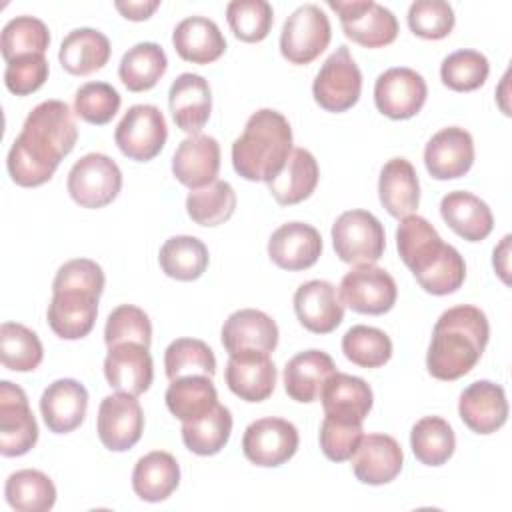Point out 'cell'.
<instances>
[{
    "label": "cell",
    "instance_id": "obj_39",
    "mask_svg": "<svg viewBox=\"0 0 512 512\" xmlns=\"http://www.w3.org/2000/svg\"><path fill=\"white\" fill-rule=\"evenodd\" d=\"M6 502L18 512H46L56 502V486L48 474L24 468L6 478Z\"/></svg>",
    "mask_w": 512,
    "mask_h": 512
},
{
    "label": "cell",
    "instance_id": "obj_14",
    "mask_svg": "<svg viewBox=\"0 0 512 512\" xmlns=\"http://www.w3.org/2000/svg\"><path fill=\"white\" fill-rule=\"evenodd\" d=\"M426 96V80L420 72L406 66L388 68L374 84L376 108L392 120H408L416 116L422 110Z\"/></svg>",
    "mask_w": 512,
    "mask_h": 512
},
{
    "label": "cell",
    "instance_id": "obj_42",
    "mask_svg": "<svg viewBox=\"0 0 512 512\" xmlns=\"http://www.w3.org/2000/svg\"><path fill=\"white\" fill-rule=\"evenodd\" d=\"M236 210V192L224 180H214L204 188L190 190L186 198L188 216L200 226H218L232 218Z\"/></svg>",
    "mask_w": 512,
    "mask_h": 512
},
{
    "label": "cell",
    "instance_id": "obj_53",
    "mask_svg": "<svg viewBox=\"0 0 512 512\" xmlns=\"http://www.w3.org/2000/svg\"><path fill=\"white\" fill-rule=\"evenodd\" d=\"M48 80V60L44 54H28L18 56L6 62L4 84L16 96H28L42 88Z\"/></svg>",
    "mask_w": 512,
    "mask_h": 512
},
{
    "label": "cell",
    "instance_id": "obj_47",
    "mask_svg": "<svg viewBox=\"0 0 512 512\" xmlns=\"http://www.w3.org/2000/svg\"><path fill=\"white\" fill-rule=\"evenodd\" d=\"M490 72L488 58L478 50H456L440 64L442 84L454 92L478 90Z\"/></svg>",
    "mask_w": 512,
    "mask_h": 512
},
{
    "label": "cell",
    "instance_id": "obj_5",
    "mask_svg": "<svg viewBox=\"0 0 512 512\" xmlns=\"http://www.w3.org/2000/svg\"><path fill=\"white\" fill-rule=\"evenodd\" d=\"M332 246L346 264H374L386 248L384 226L368 210H346L332 224Z\"/></svg>",
    "mask_w": 512,
    "mask_h": 512
},
{
    "label": "cell",
    "instance_id": "obj_31",
    "mask_svg": "<svg viewBox=\"0 0 512 512\" xmlns=\"http://www.w3.org/2000/svg\"><path fill=\"white\" fill-rule=\"evenodd\" d=\"M378 196L386 212L394 218L416 212L420 204V182L414 166L406 158H392L382 166Z\"/></svg>",
    "mask_w": 512,
    "mask_h": 512
},
{
    "label": "cell",
    "instance_id": "obj_55",
    "mask_svg": "<svg viewBox=\"0 0 512 512\" xmlns=\"http://www.w3.org/2000/svg\"><path fill=\"white\" fill-rule=\"evenodd\" d=\"M116 10L128 18V20H134V22H140V20H146L152 16V12L160 6V0H128V2H114Z\"/></svg>",
    "mask_w": 512,
    "mask_h": 512
},
{
    "label": "cell",
    "instance_id": "obj_21",
    "mask_svg": "<svg viewBox=\"0 0 512 512\" xmlns=\"http://www.w3.org/2000/svg\"><path fill=\"white\" fill-rule=\"evenodd\" d=\"M462 422L476 434H492L508 420V400L500 384L490 380L472 382L458 400Z\"/></svg>",
    "mask_w": 512,
    "mask_h": 512
},
{
    "label": "cell",
    "instance_id": "obj_1",
    "mask_svg": "<svg viewBox=\"0 0 512 512\" xmlns=\"http://www.w3.org/2000/svg\"><path fill=\"white\" fill-rule=\"evenodd\" d=\"M78 128L70 106L62 100H44L26 116L22 132L6 158L10 178L24 188L42 186L58 164L72 152Z\"/></svg>",
    "mask_w": 512,
    "mask_h": 512
},
{
    "label": "cell",
    "instance_id": "obj_8",
    "mask_svg": "<svg viewBox=\"0 0 512 512\" xmlns=\"http://www.w3.org/2000/svg\"><path fill=\"white\" fill-rule=\"evenodd\" d=\"M168 138L166 118L154 104H134L114 130V142L124 156L136 162L156 158Z\"/></svg>",
    "mask_w": 512,
    "mask_h": 512
},
{
    "label": "cell",
    "instance_id": "obj_9",
    "mask_svg": "<svg viewBox=\"0 0 512 512\" xmlns=\"http://www.w3.org/2000/svg\"><path fill=\"white\" fill-rule=\"evenodd\" d=\"M122 188L118 164L100 152H90L74 162L68 172V194L82 208H104Z\"/></svg>",
    "mask_w": 512,
    "mask_h": 512
},
{
    "label": "cell",
    "instance_id": "obj_18",
    "mask_svg": "<svg viewBox=\"0 0 512 512\" xmlns=\"http://www.w3.org/2000/svg\"><path fill=\"white\" fill-rule=\"evenodd\" d=\"M104 376L110 388L132 396L144 394L154 378V362L146 346L120 342L108 348L104 358Z\"/></svg>",
    "mask_w": 512,
    "mask_h": 512
},
{
    "label": "cell",
    "instance_id": "obj_23",
    "mask_svg": "<svg viewBox=\"0 0 512 512\" xmlns=\"http://www.w3.org/2000/svg\"><path fill=\"white\" fill-rule=\"evenodd\" d=\"M294 310L300 324L314 334L336 330L344 318V304L328 280H310L296 288Z\"/></svg>",
    "mask_w": 512,
    "mask_h": 512
},
{
    "label": "cell",
    "instance_id": "obj_49",
    "mask_svg": "<svg viewBox=\"0 0 512 512\" xmlns=\"http://www.w3.org/2000/svg\"><path fill=\"white\" fill-rule=\"evenodd\" d=\"M120 94L108 82H86L76 90L74 114L88 124H108L120 110Z\"/></svg>",
    "mask_w": 512,
    "mask_h": 512
},
{
    "label": "cell",
    "instance_id": "obj_40",
    "mask_svg": "<svg viewBox=\"0 0 512 512\" xmlns=\"http://www.w3.org/2000/svg\"><path fill=\"white\" fill-rule=\"evenodd\" d=\"M232 414L226 406L216 404L208 414L182 422V442L198 456L218 454L230 440Z\"/></svg>",
    "mask_w": 512,
    "mask_h": 512
},
{
    "label": "cell",
    "instance_id": "obj_51",
    "mask_svg": "<svg viewBox=\"0 0 512 512\" xmlns=\"http://www.w3.org/2000/svg\"><path fill=\"white\" fill-rule=\"evenodd\" d=\"M454 10L444 0H416L408 8L410 30L426 40L446 38L454 28Z\"/></svg>",
    "mask_w": 512,
    "mask_h": 512
},
{
    "label": "cell",
    "instance_id": "obj_29",
    "mask_svg": "<svg viewBox=\"0 0 512 512\" xmlns=\"http://www.w3.org/2000/svg\"><path fill=\"white\" fill-rule=\"evenodd\" d=\"M176 54L192 64H210L226 50V40L218 24L206 16H188L172 32Z\"/></svg>",
    "mask_w": 512,
    "mask_h": 512
},
{
    "label": "cell",
    "instance_id": "obj_52",
    "mask_svg": "<svg viewBox=\"0 0 512 512\" xmlns=\"http://www.w3.org/2000/svg\"><path fill=\"white\" fill-rule=\"evenodd\" d=\"M106 278L100 264H96L90 258H74L64 262L52 282V292H68V290H80L88 292L100 298L104 290Z\"/></svg>",
    "mask_w": 512,
    "mask_h": 512
},
{
    "label": "cell",
    "instance_id": "obj_36",
    "mask_svg": "<svg viewBox=\"0 0 512 512\" xmlns=\"http://www.w3.org/2000/svg\"><path fill=\"white\" fill-rule=\"evenodd\" d=\"M164 400L172 416L190 422L208 414L218 404V392L210 376L192 374L170 380Z\"/></svg>",
    "mask_w": 512,
    "mask_h": 512
},
{
    "label": "cell",
    "instance_id": "obj_25",
    "mask_svg": "<svg viewBox=\"0 0 512 512\" xmlns=\"http://www.w3.org/2000/svg\"><path fill=\"white\" fill-rule=\"evenodd\" d=\"M220 170V144L206 134L184 138L172 156V174L190 190L212 184Z\"/></svg>",
    "mask_w": 512,
    "mask_h": 512
},
{
    "label": "cell",
    "instance_id": "obj_34",
    "mask_svg": "<svg viewBox=\"0 0 512 512\" xmlns=\"http://www.w3.org/2000/svg\"><path fill=\"white\" fill-rule=\"evenodd\" d=\"M110 50V40L100 30L76 28L64 36L58 60L68 74L86 76L104 68L110 58Z\"/></svg>",
    "mask_w": 512,
    "mask_h": 512
},
{
    "label": "cell",
    "instance_id": "obj_10",
    "mask_svg": "<svg viewBox=\"0 0 512 512\" xmlns=\"http://www.w3.org/2000/svg\"><path fill=\"white\" fill-rule=\"evenodd\" d=\"M362 92V72L354 62L348 46H338L320 66L312 94L320 108L328 112H344L352 108Z\"/></svg>",
    "mask_w": 512,
    "mask_h": 512
},
{
    "label": "cell",
    "instance_id": "obj_27",
    "mask_svg": "<svg viewBox=\"0 0 512 512\" xmlns=\"http://www.w3.org/2000/svg\"><path fill=\"white\" fill-rule=\"evenodd\" d=\"M278 344V326L262 310L242 308L232 312L222 326V346L228 354L242 350L272 352Z\"/></svg>",
    "mask_w": 512,
    "mask_h": 512
},
{
    "label": "cell",
    "instance_id": "obj_15",
    "mask_svg": "<svg viewBox=\"0 0 512 512\" xmlns=\"http://www.w3.org/2000/svg\"><path fill=\"white\" fill-rule=\"evenodd\" d=\"M98 438L112 452L130 450L144 432V412L136 396L116 392L106 396L98 408Z\"/></svg>",
    "mask_w": 512,
    "mask_h": 512
},
{
    "label": "cell",
    "instance_id": "obj_16",
    "mask_svg": "<svg viewBox=\"0 0 512 512\" xmlns=\"http://www.w3.org/2000/svg\"><path fill=\"white\" fill-rule=\"evenodd\" d=\"M226 384L240 400L262 402L276 388V366L268 352L242 350L230 354L226 364Z\"/></svg>",
    "mask_w": 512,
    "mask_h": 512
},
{
    "label": "cell",
    "instance_id": "obj_4",
    "mask_svg": "<svg viewBox=\"0 0 512 512\" xmlns=\"http://www.w3.org/2000/svg\"><path fill=\"white\" fill-rule=\"evenodd\" d=\"M292 152V128L284 114L272 108L256 110L232 144V166L250 182H270Z\"/></svg>",
    "mask_w": 512,
    "mask_h": 512
},
{
    "label": "cell",
    "instance_id": "obj_13",
    "mask_svg": "<svg viewBox=\"0 0 512 512\" xmlns=\"http://www.w3.org/2000/svg\"><path fill=\"white\" fill-rule=\"evenodd\" d=\"M38 442V424L28 406L26 392L8 382H0V454L22 456Z\"/></svg>",
    "mask_w": 512,
    "mask_h": 512
},
{
    "label": "cell",
    "instance_id": "obj_50",
    "mask_svg": "<svg viewBox=\"0 0 512 512\" xmlns=\"http://www.w3.org/2000/svg\"><path fill=\"white\" fill-rule=\"evenodd\" d=\"M104 342L108 348L120 342H136L150 348L152 324L148 314L134 304H120L108 314L104 326Z\"/></svg>",
    "mask_w": 512,
    "mask_h": 512
},
{
    "label": "cell",
    "instance_id": "obj_38",
    "mask_svg": "<svg viewBox=\"0 0 512 512\" xmlns=\"http://www.w3.org/2000/svg\"><path fill=\"white\" fill-rule=\"evenodd\" d=\"M158 262L166 276L182 282H192L206 272L210 254L200 238L184 234L172 236L162 244Z\"/></svg>",
    "mask_w": 512,
    "mask_h": 512
},
{
    "label": "cell",
    "instance_id": "obj_11",
    "mask_svg": "<svg viewBox=\"0 0 512 512\" xmlns=\"http://www.w3.org/2000/svg\"><path fill=\"white\" fill-rule=\"evenodd\" d=\"M338 296L340 302L350 310L378 316L392 310L398 296V286L384 268L362 264L344 274L338 286Z\"/></svg>",
    "mask_w": 512,
    "mask_h": 512
},
{
    "label": "cell",
    "instance_id": "obj_46",
    "mask_svg": "<svg viewBox=\"0 0 512 512\" xmlns=\"http://www.w3.org/2000/svg\"><path fill=\"white\" fill-rule=\"evenodd\" d=\"M50 46V30L48 26L34 16H16L6 22L2 28V56L6 62L28 56V54H44Z\"/></svg>",
    "mask_w": 512,
    "mask_h": 512
},
{
    "label": "cell",
    "instance_id": "obj_41",
    "mask_svg": "<svg viewBox=\"0 0 512 512\" xmlns=\"http://www.w3.org/2000/svg\"><path fill=\"white\" fill-rule=\"evenodd\" d=\"M410 446L418 462L426 466H442L454 454L456 436L444 418L424 416L412 426Z\"/></svg>",
    "mask_w": 512,
    "mask_h": 512
},
{
    "label": "cell",
    "instance_id": "obj_19",
    "mask_svg": "<svg viewBox=\"0 0 512 512\" xmlns=\"http://www.w3.org/2000/svg\"><path fill=\"white\" fill-rule=\"evenodd\" d=\"M322 254L320 232L306 222H286L268 240V256L282 270H306Z\"/></svg>",
    "mask_w": 512,
    "mask_h": 512
},
{
    "label": "cell",
    "instance_id": "obj_45",
    "mask_svg": "<svg viewBox=\"0 0 512 512\" xmlns=\"http://www.w3.org/2000/svg\"><path fill=\"white\" fill-rule=\"evenodd\" d=\"M342 352L360 368H380L392 358V340L380 328L356 324L344 334Z\"/></svg>",
    "mask_w": 512,
    "mask_h": 512
},
{
    "label": "cell",
    "instance_id": "obj_2",
    "mask_svg": "<svg viewBox=\"0 0 512 512\" xmlns=\"http://www.w3.org/2000/svg\"><path fill=\"white\" fill-rule=\"evenodd\" d=\"M396 248L402 262L428 294L446 296L464 284V258L454 246L442 242L426 218L418 214L404 216L396 230Z\"/></svg>",
    "mask_w": 512,
    "mask_h": 512
},
{
    "label": "cell",
    "instance_id": "obj_43",
    "mask_svg": "<svg viewBox=\"0 0 512 512\" xmlns=\"http://www.w3.org/2000/svg\"><path fill=\"white\" fill-rule=\"evenodd\" d=\"M0 358L12 372H32L44 358V348L36 332L18 322L0 326Z\"/></svg>",
    "mask_w": 512,
    "mask_h": 512
},
{
    "label": "cell",
    "instance_id": "obj_7",
    "mask_svg": "<svg viewBox=\"0 0 512 512\" xmlns=\"http://www.w3.org/2000/svg\"><path fill=\"white\" fill-rule=\"evenodd\" d=\"M340 16L344 34L366 48H382L396 40L398 20L392 10L374 0H328Z\"/></svg>",
    "mask_w": 512,
    "mask_h": 512
},
{
    "label": "cell",
    "instance_id": "obj_12",
    "mask_svg": "<svg viewBox=\"0 0 512 512\" xmlns=\"http://www.w3.org/2000/svg\"><path fill=\"white\" fill-rule=\"evenodd\" d=\"M298 430L284 418H260L246 426L242 436L244 456L262 468L288 462L298 450Z\"/></svg>",
    "mask_w": 512,
    "mask_h": 512
},
{
    "label": "cell",
    "instance_id": "obj_54",
    "mask_svg": "<svg viewBox=\"0 0 512 512\" xmlns=\"http://www.w3.org/2000/svg\"><path fill=\"white\" fill-rule=\"evenodd\" d=\"M362 436V424H346L326 416L320 426V448L328 460L346 462L356 452Z\"/></svg>",
    "mask_w": 512,
    "mask_h": 512
},
{
    "label": "cell",
    "instance_id": "obj_3",
    "mask_svg": "<svg viewBox=\"0 0 512 512\" xmlns=\"http://www.w3.org/2000/svg\"><path fill=\"white\" fill-rule=\"evenodd\" d=\"M490 336L486 314L472 306H452L434 324L426 368L438 380H458L480 360Z\"/></svg>",
    "mask_w": 512,
    "mask_h": 512
},
{
    "label": "cell",
    "instance_id": "obj_28",
    "mask_svg": "<svg viewBox=\"0 0 512 512\" xmlns=\"http://www.w3.org/2000/svg\"><path fill=\"white\" fill-rule=\"evenodd\" d=\"M48 326L64 340H78L90 334L98 316V296L68 290L54 292L48 304Z\"/></svg>",
    "mask_w": 512,
    "mask_h": 512
},
{
    "label": "cell",
    "instance_id": "obj_37",
    "mask_svg": "<svg viewBox=\"0 0 512 512\" xmlns=\"http://www.w3.org/2000/svg\"><path fill=\"white\" fill-rule=\"evenodd\" d=\"M166 68L168 58L160 44L138 42L122 56L118 76L130 92H144L158 84Z\"/></svg>",
    "mask_w": 512,
    "mask_h": 512
},
{
    "label": "cell",
    "instance_id": "obj_48",
    "mask_svg": "<svg viewBox=\"0 0 512 512\" xmlns=\"http://www.w3.org/2000/svg\"><path fill=\"white\" fill-rule=\"evenodd\" d=\"M226 20L242 42H262L272 28L274 10L266 0H232L226 6Z\"/></svg>",
    "mask_w": 512,
    "mask_h": 512
},
{
    "label": "cell",
    "instance_id": "obj_22",
    "mask_svg": "<svg viewBox=\"0 0 512 512\" xmlns=\"http://www.w3.org/2000/svg\"><path fill=\"white\" fill-rule=\"evenodd\" d=\"M350 460L354 476L362 484L382 486L400 474L404 452L400 444L388 434H366L362 436Z\"/></svg>",
    "mask_w": 512,
    "mask_h": 512
},
{
    "label": "cell",
    "instance_id": "obj_56",
    "mask_svg": "<svg viewBox=\"0 0 512 512\" xmlns=\"http://www.w3.org/2000/svg\"><path fill=\"white\" fill-rule=\"evenodd\" d=\"M510 234H506L502 238V242L494 248V258H492V264L498 272V276L502 278V282L508 284V256H510Z\"/></svg>",
    "mask_w": 512,
    "mask_h": 512
},
{
    "label": "cell",
    "instance_id": "obj_35",
    "mask_svg": "<svg viewBox=\"0 0 512 512\" xmlns=\"http://www.w3.org/2000/svg\"><path fill=\"white\" fill-rule=\"evenodd\" d=\"M180 484V466L176 458L164 450L142 456L132 472V488L144 502L166 500Z\"/></svg>",
    "mask_w": 512,
    "mask_h": 512
},
{
    "label": "cell",
    "instance_id": "obj_33",
    "mask_svg": "<svg viewBox=\"0 0 512 512\" xmlns=\"http://www.w3.org/2000/svg\"><path fill=\"white\" fill-rule=\"evenodd\" d=\"M318 162L306 148H292L280 174L268 182V192L280 206H292L312 196L318 184Z\"/></svg>",
    "mask_w": 512,
    "mask_h": 512
},
{
    "label": "cell",
    "instance_id": "obj_32",
    "mask_svg": "<svg viewBox=\"0 0 512 512\" xmlns=\"http://www.w3.org/2000/svg\"><path fill=\"white\" fill-rule=\"evenodd\" d=\"M336 372L334 360L322 350H306L284 366V390L296 402H314L324 382Z\"/></svg>",
    "mask_w": 512,
    "mask_h": 512
},
{
    "label": "cell",
    "instance_id": "obj_20",
    "mask_svg": "<svg viewBox=\"0 0 512 512\" xmlns=\"http://www.w3.org/2000/svg\"><path fill=\"white\" fill-rule=\"evenodd\" d=\"M318 398L328 418L346 424H362L374 404V394L366 380L338 370L324 382Z\"/></svg>",
    "mask_w": 512,
    "mask_h": 512
},
{
    "label": "cell",
    "instance_id": "obj_24",
    "mask_svg": "<svg viewBox=\"0 0 512 512\" xmlns=\"http://www.w3.org/2000/svg\"><path fill=\"white\" fill-rule=\"evenodd\" d=\"M168 106L174 124L194 136L206 126L212 112V92L208 80L200 74L184 72L172 84L168 92Z\"/></svg>",
    "mask_w": 512,
    "mask_h": 512
},
{
    "label": "cell",
    "instance_id": "obj_44",
    "mask_svg": "<svg viewBox=\"0 0 512 512\" xmlns=\"http://www.w3.org/2000/svg\"><path fill=\"white\" fill-rule=\"evenodd\" d=\"M164 368L168 380L192 374L212 378L216 372V358L206 342L198 338H176L164 352Z\"/></svg>",
    "mask_w": 512,
    "mask_h": 512
},
{
    "label": "cell",
    "instance_id": "obj_26",
    "mask_svg": "<svg viewBox=\"0 0 512 512\" xmlns=\"http://www.w3.org/2000/svg\"><path fill=\"white\" fill-rule=\"evenodd\" d=\"M88 410V392L84 384L74 378H60L46 386L40 398V412L44 424L54 434H68L76 430Z\"/></svg>",
    "mask_w": 512,
    "mask_h": 512
},
{
    "label": "cell",
    "instance_id": "obj_30",
    "mask_svg": "<svg viewBox=\"0 0 512 512\" xmlns=\"http://www.w3.org/2000/svg\"><path fill=\"white\" fill-rule=\"evenodd\" d=\"M444 222L464 240L480 242L494 228V216L484 200L466 190L448 192L440 200Z\"/></svg>",
    "mask_w": 512,
    "mask_h": 512
},
{
    "label": "cell",
    "instance_id": "obj_6",
    "mask_svg": "<svg viewBox=\"0 0 512 512\" xmlns=\"http://www.w3.org/2000/svg\"><path fill=\"white\" fill-rule=\"evenodd\" d=\"M330 38L332 28L324 10L316 4H302L282 26L280 52L290 64H310L328 48Z\"/></svg>",
    "mask_w": 512,
    "mask_h": 512
},
{
    "label": "cell",
    "instance_id": "obj_17",
    "mask_svg": "<svg viewBox=\"0 0 512 512\" xmlns=\"http://www.w3.org/2000/svg\"><path fill=\"white\" fill-rule=\"evenodd\" d=\"M424 164L432 178L454 180L474 164V140L468 130L448 126L436 132L424 148Z\"/></svg>",
    "mask_w": 512,
    "mask_h": 512
}]
</instances>
